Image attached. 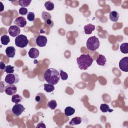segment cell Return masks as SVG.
<instances>
[{"label": "cell", "instance_id": "obj_1", "mask_svg": "<svg viewBox=\"0 0 128 128\" xmlns=\"http://www.w3.org/2000/svg\"><path fill=\"white\" fill-rule=\"evenodd\" d=\"M44 78L48 83L54 85L57 84L59 82L60 74L56 69L50 68L45 71Z\"/></svg>", "mask_w": 128, "mask_h": 128}, {"label": "cell", "instance_id": "obj_2", "mask_svg": "<svg viewBox=\"0 0 128 128\" xmlns=\"http://www.w3.org/2000/svg\"><path fill=\"white\" fill-rule=\"evenodd\" d=\"M94 59L88 54H82L76 58L78 68L82 70H86L92 64Z\"/></svg>", "mask_w": 128, "mask_h": 128}, {"label": "cell", "instance_id": "obj_3", "mask_svg": "<svg viewBox=\"0 0 128 128\" xmlns=\"http://www.w3.org/2000/svg\"><path fill=\"white\" fill-rule=\"evenodd\" d=\"M100 41L96 36L90 37L86 42V47L90 50L95 51L100 46Z\"/></svg>", "mask_w": 128, "mask_h": 128}, {"label": "cell", "instance_id": "obj_4", "mask_svg": "<svg viewBox=\"0 0 128 128\" xmlns=\"http://www.w3.org/2000/svg\"><path fill=\"white\" fill-rule=\"evenodd\" d=\"M14 42L16 46L18 47L24 48L27 46L29 41L26 36L20 34L16 38Z\"/></svg>", "mask_w": 128, "mask_h": 128}, {"label": "cell", "instance_id": "obj_5", "mask_svg": "<svg viewBox=\"0 0 128 128\" xmlns=\"http://www.w3.org/2000/svg\"><path fill=\"white\" fill-rule=\"evenodd\" d=\"M18 76L16 74H8L5 78L4 80L8 84H16L19 82Z\"/></svg>", "mask_w": 128, "mask_h": 128}, {"label": "cell", "instance_id": "obj_6", "mask_svg": "<svg viewBox=\"0 0 128 128\" xmlns=\"http://www.w3.org/2000/svg\"><path fill=\"white\" fill-rule=\"evenodd\" d=\"M24 110V106L20 104H16L12 109V113L16 116H20Z\"/></svg>", "mask_w": 128, "mask_h": 128}, {"label": "cell", "instance_id": "obj_7", "mask_svg": "<svg viewBox=\"0 0 128 128\" xmlns=\"http://www.w3.org/2000/svg\"><path fill=\"white\" fill-rule=\"evenodd\" d=\"M20 32V28L16 25L11 26L8 28V33L12 37H16Z\"/></svg>", "mask_w": 128, "mask_h": 128}, {"label": "cell", "instance_id": "obj_8", "mask_svg": "<svg viewBox=\"0 0 128 128\" xmlns=\"http://www.w3.org/2000/svg\"><path fill=\"white\" fill-rule=\"evenodd\" d=\"M17 91L16 86L14 84H9L7 85L4 89L6 94L9 96L14 95Z\"/></svg>", "mask_w": 128, "mask_h": 128}, {"label": "cell", "instance_id": "obj_9", "mask_svg": "<svg viewBox=\"0 0 128 128\" xmlns=\"http://www.w3.org/2000/svg\"><path fill=\"white\" fill-rule=\"evenodd\" d=\"M119 67L120 69L125 72H128V57L123 58L119 62Z\"/></svg>", "mask_w": 128, "mask_h": 128}, {"label": "cell", "instance_id": "obj_10", "mask_svg": "<svg viewBox=\"0 0 128 128\" xmlns=\"http://www.w3.org/2000/svg\"><path fill=\"white\" fill-rule=\"evenodd\" d=\"M48 40L46 36H38L36 38V44L40 47H44L46 46Z\"/></svg>", "mask_w": 128, "mask_h": 128}, {"label": "cell", "instance_id": "obj_11", "mask_svg": "<svg viewBox=\"0 0 128 128\" xmlns=\"http://www.w3.org/2000/svg\"><path fill=\"white\" fill-rule=\"evenodd\" d=\"M14 24L18 27L24 28L26 24V20L23 16H18L15 19Z\"/></svg>", "mask_w": 128, "mask_h": 128}, {"label": "cell", "instance_id": "obj_12", "mask_svg": "<svg viewBox=\"0 0 128 128\" xmlns=\"http://www.w3.org/2000/svg\"><path fill=\"white\" fill-rule=\"evenodd\" d=\"M28 54V56L30 58H36L39 56L40 52L37 48H32L29 50Z\"/></svg>", "mask_w": 128, "mask_h": 128}, {"label": "cell", "instance_id": "obj_13", "mask_svg": "<svg viewBox=\"0 0 128 128\" xmlns=\"http://www.w3.org/2000/svg\"><path fill=\"white\" fill-rule=\"evenodd\" d=\"M6 54L8 58H12L16 54V49L14 46H8L6 49Z\"/></svg>", "mask_w": 128, "mask_h": 128}, {"label": "cell", "instance_id": "obj_14", "mask_svg": "<svg viewBox=\"0 0 128 128\" xmlns=\"http://www.w3.org/2000/svg\"><path fill=\"white\" fill-rule=\"evenodd\" d=\"M84 29L86 34H90L95 30V26L91 24H88L84 26Z\"/></svg>", "mask_w": 128, "mask_h": 128}, {"label": "cell", "instance_id": "obj_15", "mask_svg": "<svg viewBox=\"0 0 128 128\" xmlns=\"http://www.w3.org/2000/svg\"><path fill=\"white\" fill-rule=\"evenodd\" d=\"M119 14L116 11H112L110 12L109 16L110 19L114 22H116L119 18Z\"/></svg>", "mask_w": 128, "mask_h": 128}, {"label": "cell", "instance_id": "obj_16", "mask_svg": "<svg viewBox=\"0 0 128 128\" xmlns=\"http://www.w3.org/2000/svg\"><path fill=\"white\" fill-rule=\"evenodd\" d=\"M96 61L98 64L103 66L106 64V59L104 56L102 54H100Z\"/></svg>", "mask_w": 128, "mask_h": 128}, {"label": "cell", "instance_id": "obj_17", "mask_svg": "<svg viewBox=\"0 0 128 128\" xmlns=\"http://www.w3.org/2000/svg\"><path fill=\"white\" fill-rule=\"evenodd\" d=\"M82 122V118L79 116H76L72 118L70 122V126H74L80 124Z\"/></svg>", "mask_w": 128, "mask_h": 128}, {"label": "cell", "instance_id": "obj_18", "mask_svg": "<svg viewBox=\"0 0 128 128\" xmlns=\"http://www.w3.org/2000/svg\"><path fill=\"white\" fill-rule=\"evenodd\" d=\"M100 110L102 112H111L113 111V110H112L110 108V106L106 104H100Z\"/></svg>", "mask_w": 128, "mask_h": 128}, {"label": "cell", "instance_id": "obj_19", "mask_svg": "<svg viewBox=\"0 0 128 128\" xmlns=\"http://www.w3.org/2000/svg\"><path fill=\"white\" fill-rule=\"evenodd\" d=\"M44 89L47 92H51L54 90V86L50 84H45L44 85Z\"/></svg>", "mask_w": 128, "mask_h": 128}, {"label": "cell", "instance_id": "obj_20", "mask_svg": "<svg viewBox=\"0 0 128 128\" xmlns=\"http://www.w3.org/2000/svg\"><path fill=\"white\" fill-rule=\"evenodd\" d=\"M75 110L71 106H68L64 109V114L66 116H70L74 114Z\"/></svg>", "mask_w": 128, "mask_h": 128}, {"label": "cell", "instance_id": "obj_21", "mask_svg": "<svg viewBox=\"0 0 128 128\" xmlns=\"http://www.w3.org/2000/svg\"><path fill=\"white\" fill-rule=\"evenodd\" d=\"M0 42L2 44L7 45L10 42V38L9 36L6 34L2 35L0 38Z\"/></svg>", "mask_w": 128, "mask_h": 128}, {"label": "cell", "instance_id": "obj_22", "mask_svg": "<svg viewBox=\"0 0 128 128\" xmlns=\"http://www.w3.org/2000/svg\"><path fill=\"white\" fill-rule=\"evenodd\" d=\"M22 97L18 94H16L12 96V101L15 104H18L22 100Z\"/></svg>", "mask_w": 128, "mask_h": 128}, {"label": "cell", "instance_id": "obj_23", "mask_svg": "<svg viewBox=\"0 0 128 128\" xmlns=\"http://www.w3.org/2000/svg\"><path fill=\"white\" fill-rule=\"evenodd\" d=\"M120 50L123 54L128 53V44L127 42H124L120 46Z\"/></svg>", "mask_w": 128, "mask_h": 128}, {"label": "cell", "instance_id": "obj_24", "mask_svg": "<svg viewBox=\"0 0 128 128\" xmlns=\"http://www.w3.org/2000/svg\"><path fill=\"white\" fill-rule=\"evenodd\" d=\"M47 106L51 110H54L57 106V102L55 100H52L48 102Z\"/></svg>", "mask_w": 128, "mask_h": 128}, {"label": "cell", "instance_id": "obj_25", "mask_svg": "<svg viewBox=\"0 0 128 128\" xmlns=\"http://www.w3.org/2000/svg\"><path fill=\"white\" fill-rule=\"evenodd\" d=\"M44 6L48 10H52L54 8V4L50 1L46 2L44 4Z\"/></svg>", "mask_w": 128, "mask_h": 128}, {"label": "cell", "instance_id": "obj_26", "mask_svg": "<svg viewBox=\"0 0 128 128\" xmlns=\"http://www.w3.org/2000/svg\"><path fill=\"white\" fill-rule=\"evenodd\" d=\"M31 0H18V4L20 6H22L23 8L28 6L31 2Z\"/></svg>", "mask_w": 128, "mask_h": 128}, {"label": "cell", "instance_id": "obj_27", "mask_svg": "<svg viewBox=\"0 0 128 128\" xmlns=\"http://www.w3.org/2000/svg\"><path fill=\"white\" fill-rule=\"evenodd\" d=\"M42 18L44 20V22L47 20H50L52 18L51 14L50 13L46 12H42Z\"/></svg>", "mask_w": 128, "mask_h": 128}, {"label": "cell", "instance_id": "obj_28", "mask_svg": "<svg viewBox=\"0 0 128 128\" xmlns=\"http://www.w3.org/2000/svg\"><path fill=\"white\" fill-rule=\"evenodd\" d=\"M14 67L13 66H12L10 65H8L7 66H6L4 69V72L8 74H12L14 72Z\"/></svg>", "mask_w": 128, "mask_h": 128}, {"label": "cell", "instance_id": "obj_29", "mask_svg": "<svg viewBox=\"0 0 128 128\" xmlns=\"http://www.w3.org/2000/svg\"><path fill=\"white\" fill-rule=\"evenodd\" d=\"M60 76L61 79L63 80H65L68 78V75L66 72L62 70H60Z\"/></svg>", "mask_w": 128, "mask_h": 128}, {"label": "cell", "instance_id": "obj_30", "mask_svg": "<svg viewBox=\"0 0 128 128\" xmlns=\"http://www.w3.org/2000/svg\"><path fill=\"white\" fill-rule=\"evenodd\" d=\"M35 18L34 14L32 12H29L27 16L28 20L30 22H34Z\"/></svg>", "mask_w": 128, "mask_h": 128}, {"label": "cell", "instance_id": "obj_31", "mask_svg": "<svg viewBox=\"0 0 128 128\" xmlns=\"http://www.w3.org/2000/svg\"><path fill=\"white\" fill-rule=\"evenodd\" d=\"M28 13V10L26 8L22 7L19 9V14L21 15H26Z\"/></svg>", "mask_w": 128, "mask_h": 128}, {"label": "cell", "instance_id": "obj_32", "mask_svg": "<svg viewBox=\"0 0 128 128\" xmlns=\"http://www.w3.org/2000/svg\"><path fill=\"white\" fill-rule=\"evenodd\" d=\"M44 22H45V24L48 26L52 27L53 26V22L51 20H48Z\"/></svg>", "mask_w": 128, "mask_h": 128}, {"label": "cell", "instance_id": "obj_33", "mask_svg": "<svg viewBox=\"0 0 128 128\" xmlns=\"http://www.w3.org/2000/svg\"><path fill=\"white\" fill-rule=\"evenodd\" d=\"M6 67V66L5 64L3 62H0V70H4V69H5Z\"/></svg>", "mask_w": 128, "mask_h": 128}, {"label": "cell", "instance_id": "obj_34", "mask_svg": "<svg viewBox=\"0 0 128 128\" xmlns=\"http://www.w3.org/2000/svg\"><path fill=\"white\" fill-rule=\"evenodd\" d=\"M36 128H46L45 124L42 122H40L36 126Z\"/></svg>", "mask_w": 128, "mask_h": 128}]
</instances>
